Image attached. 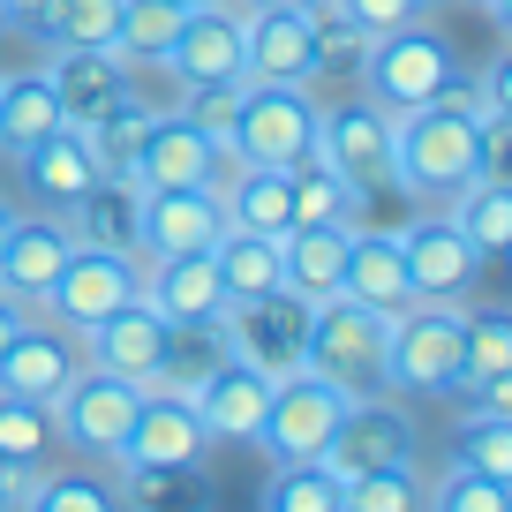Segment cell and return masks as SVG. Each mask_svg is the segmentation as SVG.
Wrapping results in <instances>:
<instances>
[{"mask_svg": "<svg viewBox=\"0 0 512 512\" xmlns=\"http://www.w3.org/2000/svg\"><path fill=\"white\" fill-rule=\"evenodd\" d=\"M452 219H460V234L475 241L482 256H505L512 249V189L497 181V166H490V174H475L460 196H452Z\"/></svg>", "mask_w": 512, "mask_h": 512, "instance_id": "1f68e13d", "label": "cell"}, {"mask_svg": "<svg viewBox=\"0 0 512 512\" xmlns=\"http://www.w3.org/2000/svg\"><path fill=\"white\" fill-rule=\"evenodd\" d=\"M68 113H61V98H53V76H46V61L38 68H8L0 76V151L16 159V151H31L38 136H53Z\"/></svg>", "mask_w": 512, "mask_h": 512, "instance_id": "f1b7e54d", "label": "cell"}, {"mask_svg": "<svg viewBox=\"0 0 512 512\" xmlns=\"http://www.w3.org/2000/svg\"><path fill=\"white\" fill-rule=\"evenodd\" d=\"M8 226H16V204H8V196H0V241H8Z\"/></svg>", "mask_w": 512, "mask_h": 512, "instance_id": "c3c4849f", "label": "cell"}, {"mask_svg": "<svg viewBox=\"0 0 512 512\" xmlns=\"http://www.w3.org/2000/svg\"><path fill=\"white\" fill-rule=\"evenodd\" d=\"M309 309L294 287H272L256 294V302H226L219 324H211V339H219L226 354H241L249 369H264V377H294L309 354Z\"/></svg>", "mask_w": 512, "mask_h": 512, "instance_id": "ba28073f", "label": "cell"}, {"mask_svg": "<svg viewBox=\"0 0 512 512\" xmlns=\"http://www.w3.org/2000/svg\"><path fill=\"white\" fill-rule=\"evenodd\" d=\"M467 369L460 339V302H407L384 324V392H415V400H452Z\"/></svg>", "mask_w": 512, "mask_h": 512, "instance_id": "7a4b0ae2", "label": "cell"}, {"mask_svg": "<svg viewBox=\"0 0 512 512\" xmlns=\"http://www.w3.org/2000/svg\"><path fill=\"white\" fill-rule=\"evenodd\" d=\"M0 512H8V467H0Z\"/></svg>", "mask_w": 512, "mask_h": 512, "instance_id": "f907efd6", "label": "cell"}, {"mask_svg": "<svg viewBox=\"0 0 512 512\" xmlns=\"http://www.w3.org/2000/svg\"><path fill=\"white\" fill-rule=\"evenodd\" d=\"M46 452H53V415L38 400L0 392V467H46Z\"/></svg>", "mask_w": 512, "mask_h": 512, "instance_id": "8d00e7d4", "label": "cell"}, {"mask_svg": "<svg viewBox=\"0 0 512 512\" xmlns=\"http://www.w3.org/2000/svg\"><path fill=\"white\" fill-rule=\"evenodd\" d=\"M452 460L512 482V415H482V407H467V415L452 422Z\"/></svg>", "mask_w": 512, "mask_h": 512, "instance_id": "d590c367", "label": "cell"}, {"mask_svg": "<svg viewBox=\"0 0 512 512\" xmlns=\"http://www.w3.org/2000/svg\"><path fill=\"white\" fill-rule=\"evenodd\" d=\"M241 83H249V76H234V83H189V91H181V113L226 144V121H234V106H241Z\"/></svg>", "mask_w": 512, "mask_h": 512, "instance_id": "7bdbcfd3", "label": "cell"}, {"mask_svg": "<svg viewBox=\"0 0 512 512\" xmlns=\"http://www.w3.org/2000/svg\"><path fill=\"white\" fill-rule=\"evenodd\" d=\"M144 128H151V106L136 91H121L106 113H91L83 121V136H91V151H98V166L106 174H128V159H136V144H144Z\"/></svg>", "mask_w": 512, "mask_h": 512, "instance_id": "e575fe53", "label": "cell"}, {"mask_svg": "<svg viewBox=\"0 0 512 512\" xmlns=\"http://www.w3.org/2000/svg\"><path fill=\"white\" fill-rule=\"evenodd\" d=\"M422 8H437V0H422Z\"/></svg>", "mask_w": 512, "mask_h": 512, "instance_id": "f5cc1de1", "label": "cell"}, {"mask_svg": "<svg viewBox=\"0 0 512 512\" xmlns=\"http://www.w3.org/2000/svg\"><path fill=\"white\" fill-rule=\"evenodd\" d=\"M226 204V226H249V234H287L294 226V166H234L211 181Z\"/></svg>", "mask_w": 512, "mask_h": 512, "instance_id": "484cf974", "label": "cell"}, {"mask_svg": "<svg viewBox=\"0 0 512 512\" xmlns=\"http://www.w3.org/2000/svg\"><path fill=\"white\" fill-rule=\"evenodd\" d=\"M422 505H437V512H505L512 505V482H497V475H482V467L452 460L445 475L422 490Z\"/></svg>", "mask_w": 512, "mask_h": 512, "instance_id": "74e56055", "label": "cell"}, {"mask_svg": "<svg viewBox=\"0 0 512 512\" xmlns=\"http://www.w3.org/2000/svg\"><path fill=\"white\" fill-rule=\"evenodd\" d=\"M384 324H392L384 309L354 302V294H324V302L309 309V354H302V369L347 384L354 400L384 392Z\"/></svg>", "mask_w": 512, "mask_h": 512, "instance_id": "52a82bcc", "label": "cell"}, {"mask_svg": "<svg viewBox=\"0 0 512 512\" xmlns=\"http://www.w3.org/2000/svg\"><path fill=\"white\" fill-rule=\"evenodd\" d=\"M400 256H407V287H415V302H467V294L482 287V264H490V256L460 234L452 211L400 226Z\"/></svg>", "mask_w": 512, "mask_h": 512, "instance_id": "7c38bea8", "label": "cell"}, {"mask_svg": "<svg viewBox=\"0 0 512 512\" xmlns=\"http://www.w3.org/2000/svg\"><path fill=\"white\" fill-rule=\"evenodd\" d=\"M317 460L332 467L339 482L369 475V467H415V422L400 415L392 392H369V400H354L347 415L332 422V437H324Z\"/></svg>", "mask_w": 512, "mask_h": 512, "instance_id": "8fae6325", "label": "cell"}, {"mask_svg": "<svg viewBox=\"0 0 512 512\" xmlns=\"http://www.w3.org/2000/svg\"><path fill=\"white\" fill-rule=\"evenodd\" d=\"M332 16L347 23V31H362V38H384V31H400V23L430 16V8H422V0H332Z\"/></svg>", "mask_w": 512, "mask_h": 512, "instance_id": "b9f144b4", "label": "cell"}, {"mask_svg": "<svg viewBox=\"0 0 512 512\" xmlns=\"http://www.w3.org/2000/svg\"><path fill=\"white\" fill-rule=\"evenodd\" d=\"M324 98L309 83H241V106L226 121V159L234 166H302L317 151Z\"/></svg>", "mask_w": 512, "mask_h": 512, "instance_id": "3957f363", "label": "cell"}, {"mask_svg": "<svg viewBox=\"0 0 512 512\" xmlns=\"http://www.w3.org/2000/svg\"><path fill=\"white\" fill-rule=\"evenodd\" d=\"M407 505H422L415 467H369V475L339 482V512H407Z\"/></svg>", "mask_w": 512, "mask_h": 512, "instance_id": "ab89813d", "label": "cell"}, {"mask_svg": "<svg viewBox=\"0 0 512 512\" xmlns=\"http://www.w3.org/2000/svg\"><path fill=\"white\" fill-rule=\"evenodd\" d=\"M136 294H144V256L76 241V249H68V264L53 272V287L38 294V309H46L68 339H83L91 324H106L113 309H128Z\"/></svg>", "mask_w": 512, "mask_h": 512, "instance_id": "8992f818", "label": "cell"}, {"mask_svg": "<svg viewBox=\"0 0 512 512\" xmlns=\"http://www.w3.org/2000/svg\"><path fill=\"white\" fill-rule=\"evenodd\" d=\"M181 31V0H121V23H113V53L128 68H159L166 46Z\"/></svg>", "mask_w": 512, "mask_h": 512, "instance_id": "d6a6232c", "label": "cell"}, {"mask_svg": "<svg viewBox=\"0 0 512 512\" xmlns=\"http://www.w3.org/2000/svg\"><path fill=\"white\" fill-rule=\"evenodd\" d=\"M46 76H53V98H61V113L76 128L91 121V113H106L121 91H136V68H128L113 46H53Z\"/></svg>", "mask_w": 512, "mask_h": 512, "instance_id": "cb8c5ba5", "label": "cell"}, {"mask_svg": "<svg viewBox=\"0 0 512 512\" xmlns=\"http://www.w3.org/2000/svg\"><path fill=\"white\" fill-rule=\"evenodd\" d=\"M61 219H68V234H76V241L144 256V181H136V174H98Z\"/></svg>", "mask_w": 512, "mask_h": 512, "instance_id": "603a6c76", "label": "cell"}, {"mask_svg": "<svg viewBox=\"0 0 512 512\" xmlns=\"http://www.w3.org/2000/svg\"><path fill=\"white\" fill-rule=\"evenodd\" d=\"M128 174L144 181V189H196V181H219L226 174V144L211 136V128H196L189 113H151L144 144H136V159H128Z\"/></svg>", "mask_w": 512, "mask_h": 512, "instance_id": "9a60e30c", "label": "cell"}, {"mask_svg": "<svg viewBox=\"0 0 512 512\" xmlns=\"http://www.w3.org/2000/svg\"><path fill=\"white\" fill-rule=\"evenodd\" d=\"M181 392H189V407H196V422H204L211 445H256L264 407H272V377H264V369H249L241 354L204 362Z\"/></svg>", "mask_w": 512, "mask_h": 512, "instance_id": "30bf717a", "label": "cell"}, {"mask_svg": "<svg viewBox=\"0 0 512 512\" xmlns=\"http://www.w3.org/2000/svg\"><path fill=\"white\" fill-rule=\"evenodd\" d=\"M354 407L347 384L317 377V369H294V377H272V407H264V430H256V452L264 460H317L332 422Z\"/></svg>", "mask_w": 512, "mask_h": 512, "instance_id": "9c48e42d", "label": "cell"}, {"mask_svg": "<svg viewBox=\"0 0 512 512\" xmlns=\"http://www.w3.org/2000/svg\"><path fill=\"white\" fill-rule=\"evenodd\" d=\"M264 505L272 512H339V475L324 460H272Z\"/></svg>", "mask_w": 512, "mask_h": 512, "instance_id": "836d02e7", "label": "cell"}, {"mask_svg": "<svg viewBox=\"0 0 512 512\" xmlns=\"http://www.w3.org/2000/svg\"><path fill=\"white\" fill-rule=\"evenodd\" d=\"M354 76H362V98H377L384 113H415V106H430V98H445L452 76H467V68H460V53H452V38L415 16V23H400V31L369 38Z\"/></svg>", "mask_w": 512, "mask_h": 512, "instance_id": "277c9868", "label": "cell"}, {"mask_svg": "<svg viewBox=\"0 0 512 512\" xmlns=\"http://www.w3.org/2000/svg\"><path fill=\"white\" fill-rule=\"evenodd\" d=\"M362 204H369V189L332 174L317 151L294 166V226H362Z\"/></svg>", "mask_w": 512, "mask_h": 512, "instance_id": "4dcf8cb0", "label": "cell"}, {"mask_svg": "<svg viewBox=\"0 0 512 512\" xmlns=\"http://www.w3.org/2000/svg\"><path fill=\"white\" fill-rule=\"evenodd\" d=\"M475 8H482V16H505V0H475Z\"/></svg>", "mask_w": 512, "mask_h": 512, "instance_id": "681fc988", "label": "cell"}, {"mask_svg": "<svg viewBox=\"0 0 512 512\" xmlns=\"http://www.w3.org/2000/svg\"><path fill=\"white\" fill-rule=\"evenodd\" d=\"M16 8H23V0H16Z\"/></svg>", "mask_w": 512, "mask_h": 512, "instance_id": "db71d44e", "label": "cell"}, {"mask_svg": "<svg viewBox=\"0 0 512 512\" xmlns=\"http://www.w3.org/2000/svg\"><path fill=\"white\" fill-rule=\"evenodd\" d=\"M347 234H354V226H287V234H279V287H294L302 302L339 294V272H347Z\"/></svg>", "mask_w": 512, "mask_h": 512, "instance_id": "83f0119b", "label": "cell"}, {"mask_svg": "<svg viewBox=\"0 0 512 512\" xmlns=\"http://www.w3.org/2000/svg\"><path fill=\"white\" fill-rule=\"evenodd\" d=\"M497 144H505V121L482 113L475 83L452 76L445 98L415 113H392V181L422 204H452L475 174L497 166Z\"/></svg>", "mask_w": 512, "mask_h": 512, "instance_id": "6da1fadb", "label": "cell"}, {"mask_svg": "<svg viewBox=\"0 0 512 512\" xmlns=\"http://www.w3.org/2000/svg\"><path fill=\"white\" fill-rule=\"evenodd\" d=\"M83 347V362H98V369H113V377H128V384H166V354H174V324L159 317V309L136 294L128 309H113L106 324H91V332L76 339Z\"/></svg>", "mask_w": 512, "mask_h": 512, "instance_id": "2e32d148", "label": "cell"}, {"mask_svg": "<svg viewBox=\"0 0 512 512\" xmlns=\"http://www.w3.org/2000/svg\"><path fill=\"white\" fill-rule=\"evenodd\" d=\"M166 76L189 91V83H234L241 76V8L234 0H204V8H181V31L166 46Z\"/></svg>", "mask_w": 512, "mask_h": 512, "instance_id": "ac0fdd59", "label": "cell"}, {"mask_svg": "<svg viewBox=\"0 0 512 512\" xmlns=\"http://www.w3.org/2000/svg\"><path fill=\"white\" fill-rule=\"evenodd\" d=\"M76 362H83V354H76V339H68L61 324H31V317H23V332L0 347V392L46 407L53 392L76 377Z\"/></svg>", "mask_w": 512, "mask_h": 512, "instance_id": "7402d4cb", "label": "cell"}, {"mask_svg": "<svg viewBox=\"0 0 512 512\" xmlns=\"http://www.w3.org/2000/svg\"><path fill=\"white\" fill-rule=\"evenodd\" d=\"M181 8H204V0H181Z\"/></svg>", "mask_w": 512, "mask_h": 512, "instance_id": "816d5d0a", "label": "cell"}, {"mask_svg": "<svg viewBox=\"0 0 512 512\" xmlns=\"http://www.w3.org/2000/svg\"><path fill=\"white\" fill-rule=\"evenodd\" d=\"M121 505H211L196 467H121Z\"/></svg>", "mask_w": 512, "mask_h": 512, "instance_id": "f35d334b", "label": "cell"}, {"mask_svg": "<svg viewBox=\"0 0 512 512\" xmlns=\"http://www.w3.org/2000/svg\"><path fill=\"white\" fill-rule=\"evenodd\" d=\"M144 302L159 309L174 332H211L226 309L211 249H174V256H144Z\"/></svg>", "mask_w": 512, "mask_h": 512, "instance_id": "d6986e66", "label": "cell"}, {"mask_svg": "<svg viewBox=\"0 0 512 512\" xmlns=\"http://www.w3.org/2000/svg\"><path fill=\"white\" fill-rule=\"evenodd\" d=\"M317 159L332 174L362 181V189H384L392 181V113L377 98H347V106H324L317 121Z\"/></svg>", "mask_w": 512, "mask_h": 512, "instance_id": "e0dca14e", "label": "cell"}, {"mask_svg": "<svg viewBox=\"0 0 512 512\" xmlns=\"http://www.w3.org/2000/svg\"><path fill=\"white\" fill-rule=\"evenodd\" d=\"M121 490L98 475H53V482H31V512H113Z\"/></svg>", "mask_w": 512, "mask_h": 512, "instance_id": "60d3db41", "label": "cell"}, {"mask_svg": "<svg viewBox=\"0 0 512 512\" xmlns=\"http://www.w3.org/2000/svg\"><path fill=\"white\" fill-rule=\"evenodd\" d=\"M211 272H219L226 302H256L279 287V234H249V226H219L211 241Z\"/></svg>", "mask_w": 512, "mask_h": 512, "instance_id": "f546056e", "label": "cell"}, {"mask_svg": "<svg viewBox=\"0 0 512 512\" xmlns=\"http://www.w3.org/2000/svg\"><path fill=\"white\" fill-rule=\"evenodd\" d=\"M324 8H241V76L249 83H317Z\"/></svg>", "mask_w": 512, "mask_h": 512, "instance_id": "4fadbf2b", "label": "cell"}, {"mask_svg": "<svg viewBox=\"0 0 512 512\" xmlns=\"http://www.w3.org/2000/svg\"><path fill=\"white\" fill-rule=\"evenodd\" d=\"M234 8H324V0H234Z\"/></svg>", "mask_w": 512, "mask_h": 512, "instance_id": "bcb514c9", "label": "cell"}, {"mask_svg": "<svg viewBox=\"0 0 512 512\" xmlns=\"http://www.w3.org/2000/svg\"><path fill=\"white\" fill-rule=\"evenodd\" d=\"M339 294H354V302L384 309V317L415 302V287H407V256H400V234L354 226V234H347V272H339Z\"/></svg>", "mask_w": 512, "mask_h": 512, "instance_id": "4316f807", "label": "cell"}, {"mask_svg": "<svg viewBox=\"0 0 512 512\" xmlns=\"http://www.w3.org/2000/svg\"><path fill=\"white\" fill-rule=\"evenodd\" d=\"M68 249H76V234H68L61 211H31L16 226H8V241H0V294H16L23 309H38V294L53 287V272L68 264Z\"/></svg>", "mask_w": 512, "mask_h": 512, "instance_id": "ffe728a7", "label": "cell"}, {"mask_svg": "<svg viewBox=\"0 0 512 512\" xmlns=\"http://www.w3.org/2000/svg\"><path fill=\"white\" fill-rule=\"evenodd\" d=\"M16 16H23V8H16V0H0V38H8V31H16Z\"/></svg>", "mask_w": 512, "mask_h": 512, "instance_id": "7dc6e473", "label": "cell"}, {"mask_svg": "<svg viewBox=\"0 0 512 512\" xmlns=\"http://www.w3.org/2000/svg\"><path fill=\"white\" fill-rule=\"evenodd\" d=\"M475 98H482V113H497V121H512V61H490L475 76Z\"/></svg>", "mask_w": 512, "mask_h": 512, "instance_id": "ee69618b", "label": "cell"}, {"mask_svg": "<svg viewBox=\"0 0 512 512\" xmlns=\"http://www.w3.org/2000/svg\"><path fill=\"white\" fill-rule=\"evenodd\" d=\"M136 400H144V384L113 377V369H98V362H76V377L46 400L53 445L83 452V460H121L128 422H136Z\"/></svg>", "mask_w": 512, "mask_h": 512, "instance_id": "5b68a950", "label": "cell"}, {"mask_svg": "<svg viewBox=\"0 0 512 512\" xmlns=\"http://www.w3.org/2000/svg\"><path fill=\"white\" fill-rule=\"evenodd\" d=\"M226 226L219 189H144V256H174V249H211Z\"/></svg>", "mask_w": 512, "mask_h": 512, "instance_id": "d4e9b609", "label": "cell"}, {"mask_svg": "<svg viewBox=\"0 0 512 512\" xmlns=\"http://www.w3.org/2000/svg\"><path fill=\"white\" fill-rule=\"evenodd\" d=\"M23 317H31V309H23V302H16V294H0V347H8V339H16V332H23Z\"/></svg>", "mask_w": 512, "mask_h": 512, "instance_id": "f6af8a7d", "label": "cell"}, {"mask_svg": "<svg viewBox=\"0 0 512 512\" xmlns=\"http://www.w3.org/2000/svg\"><path fill=\"white\" fill-rule=\"evenodd\" d=\"M16 166H23V189H31L38 211H68L98 174H106L98 151H91V136H83L76 121H61L53 136H38L31 151H16Z\"/></svg>", "mask_w": 512, "mask_h": 512, "instance_id": "44dd1931", "label": "cell"}, {"mask_svg": "<svg viewBox=\"0 0 512 512\" xmlns=\"http://www.w3.org/2000/svg\"><path fill=\"white\" fill-rule=\"evenodd\" d=\"M211 460V437L196 422L189 392L181 384H144L136 400V422H128V445L113 467H204Z\"/></svg>", "mask_w": 512, "mask_h": 512, "instance_id": "5bb4252c", "label": "cell"}]
</instances>
